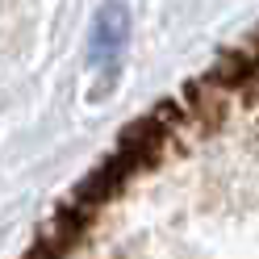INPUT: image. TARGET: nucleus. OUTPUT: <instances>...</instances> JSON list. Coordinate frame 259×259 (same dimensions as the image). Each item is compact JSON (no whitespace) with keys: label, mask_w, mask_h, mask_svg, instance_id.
I'll return each instance as SVG.
<instances>
[{"label":"nucleus","mask_w":259,"mask_h":259,"mask_svg":"<svg viewBox=\"0 0 259 259\" xmlns=\"http://www.w3.org/2000/svg\"><path fill=\"white\" fill-rule=\"evenodd\" d=\"M125 38H130V13H125V5L109 0V5L96 13V21H92V38H88L92 63L117 59V55L125 51Z\"/></svg>","instance_id":"f257e3e1"}]
</instances>
